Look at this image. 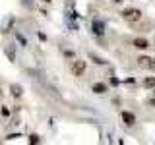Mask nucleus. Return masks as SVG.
I'll list each match as a JSON object with an SVG mask.
<instances>
[{
	"instance_id": "obj_5",
	"label": "nucleus",
	"mask_w": 155,
	"mask_h": 145,
	"mask_svg": "<svg viewBox=\"0 0 155 145\" xmlns=\"http://www.w3.org/2000/svg\"><path fill=\"white\" fill-rule=\"evenodd\" d=\"M91 27H93V31L97 33V35H103V31H105V23L101 21V19H95Z\"/></svg>"
},
{
	"instance_id": "obj_1",
	"label": "nucleus",
	"mask_w": 155,
	"mask_h": 145,
	"mask_svg": "<svg viewBox=\"0 0 155 145\" xmlns=\"http://www.w3.org/2000/svg\"><path fill=\"white\" fill-rule=\"evenodd\" d=\"M142 10H138V8H126L124 12H122V18L126 19V21H132V23H136V21H140L142 19Z\"/></svg>"
},
{
	"instance_id": "obj_2",
	"label": "nucleus",
	"mask_w": 155,
	"mask_h": 145,
	"mask_svg": "<svg viewBox=\"0 0 155 145\" xmlns=\"http://www.w3.org/2000/svg\"><path fill=\"white\" fill-rule=\"evenodd\" d=\"M138 66L155 72V58H151V56H138Z\"/></svg>"
},
{
	"instance_id": "obj_3",
	"label": "nucleus",
	"mask_w": 155,
	"mask_h": 145,
	"mask_svg": "<svg viewBox=\"0 0 155 145\" xmlns=\"http://www.w3.org/2000/svg\"><path fill=\"white\" fill-rule=\"evenodd\" d=\"M70 70H72V74L74 76H84V72H85V62L84 60H74L72 62V66H70Z\"/></svg>"
},
{
	"instance_id": "obj_8",
	"label": "nucleus",
	"mask_w": 155,
	"mask_h": 145,
	"mask_svg": "<svg viewBox=\"0 0 155 145\" xmlns=\"http://www.w3.org/2000/svg\"><path fill=\"white\" fill-rule=\"evenodd\" d=\"M93 91H95V93H105V91H107V85H103V83H95V85H93Z\"/></svg>"
},
{
	"instance_id": "obj_4",
	"label": "nucleus",
	"mask_w": 155,
	"mask_h": 145,
	"mask_svg": "<svg viewBox=\"0 0 155 145\" xmlns=\"http://www.w3.org/2000/svg\"><path fill=\"white\" fill-rule=\"evenodd\" d=\"M122 120H124L126 126H134V124H136V116H134L132 112H126V110L122 112Z\"/></svg>"
},
{
	"instance_id": "obj_9",
	"label": "nucleus",
	"mask_w": 155,
	"mask_h": 145,
	"mask_svg": "<svg viewBox=\"0 0 155 145\" xmlns=\"http://www.w3.org/2000/svg\"><path fill=\"white\" fill-rule=\"evenodd\" d=\"M114 2H122V0H114Z\"/></svg>"
},
{
	"instance_id": "obj_7",
	"label": "nucleus",
	"mask_w": 155,
	"mask_h": 145,
	"mask_svg": "<svg viewBox=\"0 0 155 145\" xmlns=\"http://www.w3.org/2000/svg\"><path fill=\"white\" fill-rule=\"evenodd\" d=\"M143 87H147V89L155 87V77H145V79H143Z\"/></svg>"
},
{
	"instance_id": "obj_6",
	"label": "nucleus",
	"mask_w": 155,
	"mask_h": 145,
	"mask_svg": "<svg viewBox=\"0 0 155 145\" xmlns=\"http://www.w3.org/2000/svg\"><path fill=\"white\" fill-rule=\"evenodd\" d=\"M132 45H134L136 48H147V47H149V43L145 41V39H134Z\"/></svg>"
}]
</instances>
